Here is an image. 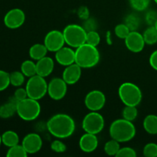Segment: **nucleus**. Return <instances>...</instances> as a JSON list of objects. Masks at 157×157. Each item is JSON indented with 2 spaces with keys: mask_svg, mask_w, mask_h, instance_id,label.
I'll return each mask as SVG.
<instances>
[{
  "mask_svg": "<svg viewBox=\"0 0 157 157\" xmlns=\"http://www.w3.org/2000/svg\"><path fill=\"white\" fill-rule=\"evenodd\" d=\"M46 126L49 133L58 139L70 137L76 128L73 118L66 113H57L52 116L48 121Z\"/></svg>",
  "mask_w": 157,
  "mask_h": 157,
  "instance_id": "1",
  "label": "nucleus"
},
{
  "mask_svg": "<svg viewBox=\"0 0 157 157\" xmlns=\"http://www.w3.org/2000/svg\"><path fill=\"white\" fill-rule=\"evenodd\" d=\"M136 130L133 121L124 118L117 119L111 123L109 128V133L111 139L119 143H126L134 138Z\"/></svg>",
  "mask_w": 157,
  "mask_h": 157,
  "instance_id": "2",
  "label": "nucleus"
},
{
  "mask_svg": "<svg viewBox=\"0 0 157 157\" xmlns=\"http://www.w3.org/2000/svg\"><path fill=\"white\" fill-rule=\"evenodd\" d=\"M101 55L97 47L87 43L75 50V63L82 68H91L99 63Z\"/></svg>",
  "mask_w": 157,
  "mask_h": 157,
  "instance_id": "3",
  "label": "nucleus"
},
{
  "mask_svg": "<svg viewBox=\"0 0 157 157\" xmlns=\"http://www.w3.org/2000/svg\"><path fill=\"white\" fill-rule=\"evenodd\" d=\"M118 95L125 106L137 107L142 101L143 94L140 88L131 82H124L118 89Z\"/></svg>",
  "mask_w": 157,
  "mask_h": 157,
  "instance_id": "4",
  "label": "nucleus"
},
{
  "mask_svg": "<svg viewBox=\"0 0 157 157\" xmlns=\"http://www.w3.org/2000/svg\"><path fill=\"white\" fill-rule=\"evenodd\" d=\"M41 113V105L38 100L27 98L17 104V114L25 121L36 120Z\"/></svg>",
  "mask_w": 157,
  "mask_h": 157,
  "instance_id": "5",
  "label": "nucleus"
},
{
  "mask_svg": "<svg viewBox=\"0 0 157 157\" xmlns=\"http://www.w3.org/2000/svg\"><path fill=\"white\" fill-rule=\"evenodd\" d=\"M65 44L73 48H77L86 43L87 32L83 26L76 24H71L66 26L63 30Z\"/></svg>",
  "mask_w": 157,
  "mask_h": 157,
  "instance_id": "6",
  "label": "nucleus"
},
{
  "mask_svg": "<svg viewBox=\"0 0 157 157\" xmlns=\"http://www.w3.org/2000/svg\"><path fill=\"white\" fill-rule=\"evenodd\" d=\"M48 84L45 78L38 75L29 78L25 86L28 97L38 101L41 100L48 94Z\"/></svg>",
  "mask_w": 157,
  "mask_h": 157,
  "instance_id": "7",
  "label": "nucleus"
},
{
  "mask_svg": "<svg viewBox=\"0 0 157 157\" xmlns=\"http://www.w3.org/2000/svg\"><path fill=\"white\" fill-rule=\"evenodd\" d=\"M104 118L98 111H91L85 115L82 121V128L85 133L98 134L104 127Z\"/></svg>",
  "mask_w": 157,
  "mask_h": 157,
  "instance_id": "8",
  "label": "nucleus"
},
{
  "mask_svg": "<svg viewBox=\"0 0 157 157\" xmlns=\"http://www.w3.org/2000/svg\"><path fill=\"white\" fill-rule=\"evenodd\" d=\"M67 84L63 78H54L48 84V94L55 101H60L65 97Z\"/></svg>",
  "mask_w": 157,
  "mask_h": 157,
  "instance_id": "9",
  "label": "nucleus"
},
{
  "mask_svg": "<svg viewBox=\"0 0 157 157\" xmlns=\"http://www.w3.org/2000/svg\"><path fill=\"white\" fill-rule=\"evenodd\" d=\"M106 104L105 94L101 90H93L84 98V104L90 111H99Z\"/></svg>",
  "mask_w": 157,
  "mask_h": 157,
  "instance_id": "10",
  "label": "nucleus"
},
{
  "mask_svg": "<svg viewBox=\"0 0 157 157\" xmlns=\"http://www.w3.org/2000/svg\"><path fill=\"white\" fill-rule=\"evenodd\" d=\"M65 44L62 32L58 30H52L46 34L44 39V44L48 52H56Z\"/></svg>",
  "mask_w": 157,
  "mask_h": 157,
  "instance_id": "11",
  "label": "nucleus"
},
{
  "mask_svg": "<svg viewBox=\"0 0 157 157\" xmlns=\"http://www.w3.org/2000/svg\"><path fill=\"white\" fill-rule=\"evenodd\" d=\"M25 21V14L21 9H12L4 16V24L10 29H16L21 27Z\"/></svg>",
  "mask_w": 157,
  "mask_h": 157,
  "instance_id": "12",
  "label": "nucleus"
},
{
  "mask_svg": "<svg viewBox=\"0 0 157 157\" xmlns=\"http://www.w3.org/2000/svg\"><path fill=\"white\" fill-rule=\"evenodd\" d=\"M124 41L127 48L133 53L142 52L146 44L144 36L137 31H131Z\"/></svg>",
  "mask_w": 157,
  "mask_h": 157,
  "instance_id": "13",
  "label": "nucleus"
},
{
  "mask_svg": "<svg viewBox=\"0 0 157 157\" xmlns=\"http://www.w3.org/2000/svg\"><path fill=\"white\" fill-rule=\"evenodd\" d=\"M21 145L28 154H35L40 151L42 147L43 141L39 134L36 133H30L23 138Z\"/></svg>",
  "mask_w": 157,
  "mask_h": 157,
  "instance_id": "14",
  "label": "nucleus"
},
{
  "mask_svg": "<svg viewBox=\"0 0 157 157\" xmlns=\"http://www.w3.org/2000/svg\"><path fill=\"white\" fill-rule=\"evenodd\" d=\"M55 58L58 64L66 67L75 63V51L70 46H64L55 52Z\"/></svg>",
  "mask_w": 157,
  "mask_h": 157,
  "instance_id": "15",
  "label": "nucleus"
},
{
  "mask_svg": "<svg viewBox=\"0 0 157 157\" xmlns=\"http://www.w3.org/2000/svg\"><path fill=\"white\" fill-rule=\"evenodd\" d=\"M81 69L76 63L66 66L62 74V78L69 85H72L78 82L81 77Z\"/></svg>",
  "mask_w": 157,
  "mask_h": 157,
  "instance_id": "16",
  "label": "nucleus"
},
{
  "mask_svg": "<svg viewBox=\"0 0 157 157\" xmlns=\"http://www.w3.org/2000/svg\"><path fill=\"white\" fill-rule=\"evenodd\" d=\"M80 149L84 153H92L98 147V139L96 134L85 133L79 140Z\"/></svg>",
  "mask_w": 157,
  "mask_h": 157,
  "instance_id": "17",
  "label": "nucleus"
},
{
  "mask_svg": "<svg viewBox=\"0 0 157 157\" xmlns=\"http://www.w3.org/2000/svg\"><path fill=\"white\" fill-rule=\"evenodd\" d=\"M54 67H55L54 60L50 57H44L37 61L36 62L37 75L46 78L52 73Z\"/></svg>",
  "mask_w": 157,
  "mask_h": 157,
  "instance_id": "18",
  "label": "nucleus"
},
{
  "mask_svg": "<svg viewBox=\"0 0 157 157\" xmlns=\"http://www.w3.org/2000/svg\"><path fill=\"white\" fill-rule=\"evenodd\" d=\"M18 102V101L14 96L9 98L8 102L0 107V117L3 119L12 117L15 113H17Z\"/></svg>",
  "mask_w": 157,
  "mask_h": 157,
  "instance_id": "19",
  "label": "nucleus"
},
{
  "mask_svg": "<svg viewBox=\"0 0 157 157\" xmlns=\"http://www.w3.org/2000/svg\"><path fill=\"white\" fill-rule=\"evenodd\" d=\"M48 49L44 44H33L29 49V56L32 59L35 61H38L41 58L46 56L48 53Z\"/></svg>",
  "mask_w": 157,
  "mask_h": 157,
  "instance_id": "20",
  "label": "nucleus"
},
{
  "mask_svg": "<svg viewBox=\"0 0 157 157\" xmlns=\"http://www.w3.org/2000/svg\"><path fill=\"white\" fill-rule=\"evenodd\" d=\"M143 126L147 133L151 135L157 134V116L149 114L144 118Z\"/></svg>",
  "mask_w": 157,
  "mask_h": 157,
  "instance_id": "21",
  "label": "nucleus"
},
{
  "mask_svg": "<svg viewBox=\"0 0 157 157\" xmlns=\"http://www.w3.org/2000/svg\"><path fill=\"white\" fill-rule=\"evenodd\" d=\"M2 144L9 148V147L18 144L19 136L18 133H15L13 130H7L2 135Z\"/></svg>",
  "mask_w": 157,
  "mask_h": 157,
  "instance_id": "22",
  "label": "nucleus"
},
{
  "mask_svg": "<svg viewBox=\"0 0 157 157\" xmlns=\"http://www.w3.org/2000/svg\"><path fill=\"white\" fill-rule=\"evenodd\" d=\"M21 71L24 74L25 77L31 78L37 75L36 64L31 60L24 61L21 64Z\"/></svg>",
  "mask_w": 157,
  "mask_h": 157,
  "instance_id": "23",
  "label": "nucleus"
},
{
  "mask_svg": "<svg viewBox=\"0 0 157 157\" xmlns=\"http://www.w3.org/2000/svg\"><path fill=\"white\" fill-rule=\"evenodd\" d=\"M124 23L130 31H137L140 25V18L136 13H130L126 16Z\"/></svg>",
  "mask_w": 157,
  "mask_h": 157,
  "instance_id": "24",
  "label": "nucleus"
},
{
  "mask_svg": "<svg viewBox=\"0 0 157 157\" xmlns=\"http://www.w3.org/2000/svg\"><path fill=\"white\" fill-rule=\"evenodd\" d=\"M143 36L146 44L150 45L156 44L157 42V29L153 25L150 26L144 31Z\"/></svg>",
  "mask_w": 157,
  "mask_h": 157,
  "instance_id": "25",
  "label": "nucleus"
},
{
  "mask_svg": "<svg viewBox=\"0 0 157 157\" xmlns=\"http://www.w3.org/2000/svg\"><path fill=\"white\" fill-rule=\"evenodd\" d=\"M121 149L120 143L115 140L111 139L109 141H107L104 145V152L108 156H115L117 154L118 151Z\"/></svg>",
  "mask_w": 157,
  "mask_h": 157,
  "instance_id": "26",
  "label": "nucleus"
},
{
  "mask_svg": "<svg viewBox=\"0 0 157 157\" xmlns=\"http://www.w3.org/2000/svg\"><path fill=\"white\" fill-rule=\"evenodd\" d=\"M28 153L22 145L13 146L12 147H9V150L6 153V156L8 157H26L28 156Z\"/></svg>",
  "mask_w": 157,
  "mask_h": 157,
  "instance_id": "27",
  "label": "nucleus"
},
{
  "mask_svg": "<svg viewBox=\"0 0 157 157\" xmlns=\"http://www.w3.org/2000/svg\"><path fill=\"white\" fill-rule=\"evenodd\" d=\"M122 116L127 121H133L138 116L137 108L134 106H125L122 111Z\"/></svg>",
  "mask_w": 157,
  "mask_h": 157,
  "instance_id": "28",
  "label": "nucleus"
},
{
  "mask_svg": "<svg viewBox=\"0 0 157 157\" xmlns=\"http://www.w3.org/2000/svg\"><path fill=\"white\" fill-rule=\"evenodd\" d=\"M10 75V84H12L14 87H20L25 82V75L21 71H15L12 72L9 74Z\"/></svg>",
  "mask_w": 157,
  "mask_h": 157,
  "instance_id": "29",
  "label": "nucleus"
},
{
  "mask_svg": "<svg viewBox=\"0 0 157 157\" xmlns=\"http://www.w3.org/2000/svg\"><path fill=\"white\" fill-rule=\"evenodd\" d=\"M130 5L134 10L142 12L148 8L150 0H129Z\"/></svg>",
  "mask_w": 157,
  "mask_h": 157,
  "instance_id": "30",
  "label": "nucleus"
},
{
  "mask_svg": "<svg viewBox=\"0 0 157 157\" xmlns=\"http://www.w3.org/2000/svg\"><path fill=\"white\" fill-rule=\"evenodd\" d=\"M100 42H101V36L97 31H90L87 32L86 43L97 47Z\"/></svg>",
  "mask_w": 157,
  "mask_h": 157,
  "instance_id": "31",
  "label": "nucleus"
},
{
  "mask_svg": "<svg viewBox=\"0 0 157 157\" xmlns=\"http://www.w3.org/2000/svg\"><path fill=\"white\" fill-rule=\"evenodd\" d=\"M130 32L131 31L126 25L125 23L118 24L114 29L115 35H117V37H118L119 38H121V39H125L127 37V35L130 34Z\"/></svg>",
  "mask_w": 157,
  "mask_h": 157,
  "instance_id": "32",
  "label": "nucleus"
},
{
  "mask_svg": "<svg viewBox=\"0 0 157 157\" xmlns=\"http://www.w3.org/2000/svg\"><path fill=\"white\" fill-rule=\"evenodd\" d=\"M144 156L156 157L157 156V144L155 143H149L146 144L143 150Z\"/></svg>",
  "mask_w": 157,
  "mask_h": 157,
  "instance_id": "33",
  "label": "nucleus"
},
{
  "mask_svg": "<svg viewBox=\"0 0 157 157\" xmlns=\"http://www.w3.org/2000/svg\"><path fill=\"white\" fill-rule=\"evenodd\" d=\"M10 84V75L3 70H0V91H3Z\"/></svg>",
  "mask_w": 157,
  "mask_h": 157,
  "instance_id": "34",
  "label": "nucleus"
},
{
  "mask_svg": "<svg viewBox=\"0 0 157 157\" xmlns=\"http://www.w3.org/2000/svg\"><path fill=\"white\" fill-rule=\"evenodd\" d=\"M137 154L134 149L131 147H125L120 149L117 154L116 155L117 157H136Z\"/></svg>",
  "mask_w": 157,
  "mask_h": 157,
  "instance_id": "35",
  "label": "nucleus"
},
{
  "mask_svg": "<svg viewBox=\"0 0 157 157\" xmlns=\"http://www.w3.org/2000/svg\"><path fill=\"white\" fill-rule=\"evenodd\" d=\"M51 149L52 150V151L55 152V153H62L66 151L67 147L62 141H61L60 140H55L51 144Z\"/></svg>",
  "mask_w": 157,
  "mask_h": 157,
  "instance_id": "36",
  "label": "nucleus"
},
{
  "mask_svg": "<svg viewBox=\"0 0 157 157\" xmlns=\"http://www.w3.org/2000/svg\"><path fill=\"white\" fill-rule=\"evenodd\" d=\"M83 28L85 29L87 32H90V31H97L98 22H97V21L94 18L89 17L87 19L84 20V22L83 24Z\"/></svg>",
  "mask_w": 157,
  "mask_h": 157,
  "instance_id": "37",
  "label": "nucleus"
},
{
  "mask_svg": "<svg viewBox=\"0 0 157 157\" xmlns=\"http://www.w3.org/2000/svg\"><path fill=\"white\" fill-rule=\"evenodd\" d=\"M157 20V12L153 10L148 11L145 15V21L150 26L154 25Z\"/></svg>",
  "mask_w": 157,
  "mask_h": 157,
  "instance_id": "38",
  "label": "nucleus"
},
{
  "mask_svg": "<svg viewBox=\"0 0 157 157\" xmlns=\"http://www.w3.org/2000/svg\"><path fill=\"white\" fill-rule=\"evenodd\" d=\"M14 97L16 98V100L18 101H22V100H25V98H29L28 97L27 90H26L25 88H22V87H19V88L17 89L16 90L14 93Z\"/></svg>",
  "mask_w": 157,
  "mask_h": 157,
  "instance_id": "39",
  "label": "nucleus"
},
{
  "mask_svg": "<svg viewBox=\"0 0 157 157\" xmlns=\"http://www.w3.org/2000/svg\"><path fill=\"white\" fill-rule=\"evenodd\" d=\"M78 15L81 19L86 20L90 17V12L87 7L86 6H81L78 10Z\"/></svg>",
  "mask_w": 157,
  "mask_h": 157,
  "instance_id": "40",
  "label": "nucleus"
},
{
  "mask_svg": "<svg viewBox=\"0 0 157 157\" xmlns=\"http://www.w3.org/2000/svg\"><path fill=\"white\" fill-rule=\"evenodd\" d=\"M150 66L157 71V50L154 51L153 53L150 55V59H149Z\"/></svg>",
  "mask_w": 157,
  "mask_h": 157,
  "instance_id": "41",
  "label": "nucleus"
},
{
  "mask_svg": "<svg viewBox=\"0 0 157 157\" xmlns=\"http://www.w3.org/2000/svg\"><path fill=\"white\" fill-rule=\"evenodd\" d=\"M153 26H154V27H155V28H156V29H157V20H156V22H155L154 25H153Z\"/></svg>",
  "mask_w": 157,
  "mask_h": 157,
  "instance_id": "42",
  "label": "nucleus"
},
{
  "mask_svg": "<svg viewBox=\"0 0 157 157\" xmlns=\"http://www.w3.org/2000/svg\"><path fill=\"white\" fill-rule=\"evenodd\" d=\"M2 144V135H0V146H1Z\"/></svg>",
  "mask_w": 157,
  "mask_h": 157,
  "instance_id": "43",
  "label": "nucleus"
},
{
  "mask_svg": "<svg viewBox=\"0 0 157 157\" xmlns=\"http://www.w3.org/2000/svg\"><path fill=\"white\" fill-rule=\"evenodd\" d=\"M153 1L155 2V3H156V4H157V0H153Z\"/></svg>",
  "mask_w": 157,
  "mask_h": 157,
  "instance_id": "44",
  "label": "nucleus"
}]
</instances>
